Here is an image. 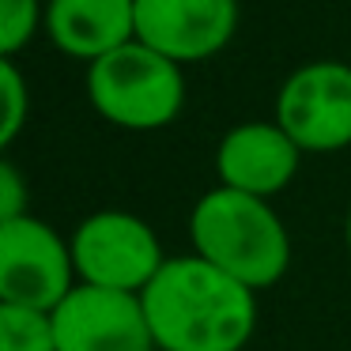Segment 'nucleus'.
Listing matches in <instances>:
<instances>
[{
    "label": "nucleus",
    "mask_w": 351,
    "mask_h": 351,
    "mask_svg": "<svg viewBox=\"0 0 351 351\" xmlns=\"http://www.w3.org/2000/svg\"><path fill=\"white\" fill-rule=\"evenodd\" d=\"M159 351H242L257 328V291L204 257H167L140 291Z\"/></svg>",
    "instance_id": "f257e3e1"
},
{
    "label": "nucleus",
    "mask_w": 351,
    "mask_h": 351,
    "mask_svg": "<svg viewBox=\"0 0 351 351\" xmlns=\"http://www.w3.org/2000/svg\"><path fill=\"white\" fill-rule=\"evenodd\" d=\"M193 253L234 276L253 291L283 280L291 265V238L272 204L238 189H208L189 215Z\"/></svg>",
    "instance_id": "f03ea898"
},
{
    "label": "nucleus",
    "mask_w": 351,
    "mask_h": 351,
    "mask_svg": "<svg viewBox=\"0 0 351 351\" xmlns=\"http://www.w3.org/2000/svg\"><path fill=\"white\" fill-rule=\"evenodd\" d=\"M87 99L99 117L117 129H167L185 106L182 64L147 49L144 42H129L102 61L87 64Z\"/></svg>",
    "instance_id": "7ed1b4c3"
},
{
    "label": "nucleus",
    "mask_w": 351,
    "mask_h": 351,
    "mask_svg": "<svg viewBox=\"0 0 351 351\" xmlns=\"http://www.w3.org/2000/svg\"><path fill=\"white\" fill-rule=\"evenodd\" d=\"M80 283L106 291H140L167 265L155 230L132 212H95L69 238Z\"/></svg>",
    "instance_id": "20e7f679"
},
{
    "label": "nucleus",
    "mask_w": 351,
    "mask_h": 351,
    "mask_svg": "<svg viewBox=\"0 0 351 351\" xmlns=\"http://www.w3.org/2000/svg\"><path fill=\"white\" fill-rule=\"evenodd\" d=\"M72 245L38 215L0 223V302L53 313L76 291Z\"/></svg>",
    "instance_id": "39448f33"
},
{
    "label": "nucleus",
    "mask_w": 351,
    "mask_h": 351,
    "mask_svg": "<svg viewBox=\"0 0 351 351\" xmlns=\"http://www.w3.org/2000/svg\"><path fill=\"white\" fill-rule=\"evenodd\" d=\"M276 125L302 155L351 147V64L310 61L295 69L276 95Z\"/></svg>",
    "instance_id": "423d86ee"
},
{
    "label": "nucleus",
    "mask_w": 351,
    "mask_h": 351,
    "mask_svg": "<svg viewBox=\"0 0 351 351\" xmlns=\"http://www.w3.org/2000/svg\"><path fill=\"white\" fill-rule=\"evenodd\" d=\"M57 351H159L140 295L76 283L53 310Z\"/></svg>",
    "instance_id": "0eeeda50"
},
{
    "label": "nucleus",
    "mask_w": 351,
    "mask_h": 351,
    "mask_svg": "<svg viewBox=\"0 0 351 351\" xmlns=\"http://www.w3.org/2000/svg\"><path fill=\"white\" fill-rule=\"evenodd\" d=\"M238 19V0H136V42L185 69L223 53Z\"/></svg>",
    "instance_id": "6e6552de"
},
{
    "label": "nucleus",
    "mask_w": 351,
    "mask_h": 351,
    "mask_svg": "<svg viewBox=\"0 0 351 351\" xmlns=\"http://www.w3.org/2000/svg\"><path fill=\"white\" fill-rule=\"evenodd\" d=\"M298 162H302L298 144L276 121H242L223 132L215 147L219 185L261 200H272L276 193L287 189L298 174Z\"/></svg>",
    "instance_id": "1a4fd4ad"
},
{
    "label": "nucleus",
    "mask_w": 351,
    "mask_h": 351,
    "mask_svg": "<svg viewBox=\"0 0 351 351\" xmlns=\"http://www.w3.org/2000/svg\"><path fill=\"white\" fill-rule=\"evenodd\" d=\"M42 31L64 57L95 64L136 42V0H46Z\"/></svg>",
    "instance_id": "9d476101"
},
{
    "label": "nucleus",
    "mask_w": 351,
    "mask_h": 351,
    "mask_svg": "<svg viewBox=\"0 0 351 351\" xmlns=\"http://www.w3.org/2000/svg\"><path fill=\"white\" fill-rule=\"evenodd\" d=\"M0 351H57L53 313L0 302Z\"/></svg>",
    "instance_id": "9b49d317"
},
{
    "label": "nucleus",
    "mask_w": 351,
    "mask_h": 351,
    "mask_svg": "<svg viewBox=\"0 0 351 351\" xmlns=\"http://www.w3.org/2000/svg\"><path fill=\"white\" fill-rule=\"evenodd\" d=\"M46 27L42 0H0V57H16Z\"/></svg>",
    "instance_id": "f8f14e48"
},
{
    "label": "nucleus",
    "mask_w": 351,
    "mask_h": 351,
    "mask_svg": "<svg viewBox=\"0 0 351 351\" xmlns=\"http://www.w3.org/2000/svg\"><path fill=\"white\" fill-rule=\"evenodd\" d=\"M0 95H4V117H0V144H16L31 117V87L19 72L16 57H0Z\"/></svg>",
    "instance_id": "ddd939ff"
},
{
    "label": "nucleus",
    "mask_w": 351,
    "mask_h": 351,
    "mask_svg": "<svg viewBox=\"0 0 351 351\" xmlns=\"http://www.w3.org/2000/svg\"><path fill=\"white\" fill-rule=\"evenodd\" d=\"M27 215V185L19 178V167L12 159L0 162V223Z\"/></svg>",
    "instance_id": "4468645a"
},
{
    "label": "nucleus",
    "mask_w": 351,
    "mask_h": 351,
    "mask_svg": "<svg viewBox=\"0 0 351 351\" xmlns=\"http://www.w3.org/2000/svg\"><path fill=\"white\" fill-rule=\"evenodd\" d=\"M343 238H348V253H351V212H348V223H343Z\"/></svg>",
    "instance_id": "2eb2a0df"
}]
</instances>
